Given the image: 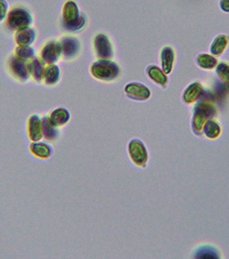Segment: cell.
<instances>
[{"label":"cell","mask_w":229,"mask_h":259,"mask_svg":"<svg viewBox=\"0 0 229 259\" xmlns=\"http://www.w3.org/2000/svg\"><path fill=\"white\" fill-rule=\"evenodd\" d=\"M217 108L210 100H203L198 101L194 107V112L191 119V129L194 134L203 135V129L206 122L216 117Z\"/></svg>","instance_id":"6da1fadb"},{"label":"cell","mask_w":229,"mask_h":259,"mask_svg":"<svg viewBox=\"0 0 229 259\" xmlns=\"http://www.w3.org/2000/svg\"><path fill=\"white\" fill-rule=\"evenodd\" d=\"M86 24V18L80 12L77 4L73 0L66 2L62 10V26L68 31L75 32L82 30Z\"/></svg>","instance_id":"7a4b0ae2"},{"label":"cell","mask_w":229,"mask_h":259,"mask_svg":"<svg viewBox=\"0 0 229 259\" xmlns=\"http://www.w3.org/2000/svg\"><path fill=\"white\" fill-rule=\"evenodd\" d=\"M120 68L116 62L110 60H99L91 65L92 76L102 81H113L120 75Z\"/></svg>","instance_id":"3957f363"},{"label":"cell","mask_w":229,"mask_h":259,"mask_svg":"<svg viewBox=\"0 0 229 259\" xmlns=\"http://www.w3.org/2000/svg\"><path fill=\"white\" fill-rule=\"evenodd\" d=\"M33 18L29 11L23 7H14L10 11L6 18V25L12 30H19L30 27Z\"/></svg>","instance_id":"277c9868"},{"label":"cell","mask_w":229,"mask_h":259,"mask_svg":"<svg viewBox=\"0 0 229 259\" xmlns=\"http://www.w3.org/2000/svg\"><path fill=\"white\" fill-rule=\"evenodd\" d=\"M128 150L130 159L136 166L146 167L148 162V152L143 142L138 139H132L129 144Z\"/></svg>","instance_id":"5b68a950"},{"label":"cell","mask_w":229,"mask_h":259,"mask_svg":"<svg viewBox=\"0 0 229 259\" xmlns=\"http://www.w3.org/2000/svg\"><path fill=\"white\" fill-rule=\"evenodd\" d=\"M8 68L12 76L20 81V82H26L30 78V70L28 65L24 61L18 58L16 56H11L8 61Z\"/></svg>","instance_id":"8992f818"},{"label":"cell","mask_w":229,"mask_h":259,"mask_svg":"<svg viewBox=\"0 0 229 259\" xmlns=\"http://www.w3.org/2000/svg\"><path fill=\"white\" fill-rule=\"evenodd\" d=\"M62 56V49L60 41H47L41 49V61L47 64H55Z\"/></svg>","instance_id":"52a82bcc"},{"label":"cell","mask_w":229,"mask_h":259,"mask_svg":"<svg viewBox=\"0 0 229 259\" xmlns=\"http://www.w3.org/2000/svg\"><path fill=\"white\" fill-rule=\"evenodd\" d=\"M96 56L100 60H109L113 56V47L107 35L98 34L93 41Z\"/></svg>","instance_id":"ba28073f"},{"label":"cell","mask_w":229,"mask_h":259,"mask_svg":"<svg viewBox=\"0 0 229 259\" xmlns=\"http://www.w3.org/2000/svg\"><path fill=\"white\" fill-rule=\"evenodd\" d=\"M127 97L137 101L147 100L151 97V92L146 85L138 82H131L125 87Z\"/></svg>","instance_id":"9c48e42d"},{"label":"cell","mask_w":229,"mask_h":259,"mask_svg":"<svg viewBox=\"0 0 229 259\" xmlns=\"http://www.w3.org/2000/svg\"><path fill=\"white\" fill-rule=\"evenodd\" d=\"M62 49V56L66 60L74 59L80 52V42L74 36H64L60 41Z\"/></svg>","instance_id":"30bf717a"},{"label":"cell","mask_w":229,"mask_h":259,"mask_svg":"<svg viewBox=\"0 0 229 259\" xmlns=\"http://www.w3.org/2000/svg\"><path fill=\"white\" fill-rule=\"evenodd\" d=\"M14 39L18 46H30L35 42L36 32L32 28L27 27L22 30H17Z\"/></svg>","instance_id":"8fae6325"},{"label":"cell","mask_w":229,"mask_h":259,"mask_svg":"<svg viewBox=\"0 0 229 259\" xmlns=\"http://www.w3.org/2000/svg\"><path fill=\"white\" fill-rule=\"evenodd\" d=\"M29 137L34 142L41 140L43 137V126H42V119L39 118L36 115H33L29 119L28 124Z\"/></svg>","instance_id":"7c38bea8"},{"label":"cell","mask_w":229,"mask_h":259,"mask_svg":"<svg viewBox=\"0 0 229 259\" xmlns=\"http://www.w3.org/2000/svg\"><path fill=\"white\" fill-rule=\"evenodd\" d=\"M203 88L199 82L191 83L183 94V101L186 105H191L197 102L203 95Z\"/></svg>","instance_id":"4fadbf2b"},{"label":"cell","mask_w":229,"mask_h":259,"mask_svg":"<svg viewBox=\"0 0 229 259\" xmlns=\"http://www.w3.org/2000/svg\"><path fill=\"white\" fill-rule=\"evenodd\" d=\"M162 69L165 74H170L174 69L175 52L170 47H164L161 51Z\"/></svg>","instance_id":"5bb4252c"},{"label":"cell","mask_w":229,"mask_h":259,"mask_svg":"<svg viewBox=\"0 0 229 259\" xmlns=\"http://www.w3.org/2000/svg\"><path fill=\"white\" fill-rule=\"evenodd\" d=\"M61 78V71L57 65L49 64L44 69L42 80L47 85H55Z\"/></svg>","instance_id":"9a60e30c"},{"label":"cell","mask_w":229,"mask_h":259,"mask_svg":"<svg viewBox=\"0 0 229 259\" xmlns=\"http://www.w3.org/2000/svg\"><path fill=\"white\" fill-rule=\"evenodd\" d=\"M194 257L195 258L217 259L220 258V252L217 250V248L205 244V245L200 246L195 250Z\"/></svg>","instance_id":"2e32d148"},{"label":"cell","mask_w":229,"mask_h":259,"mask_svg":"<svg viewBox=\"0 0 229 259\" xmlns=\"http://www.w3.org/2000/svg\"><path fill=\"white\" fill-rule=\"evenodd\" d=\"M221 133V128H220V124L217 121L214 120V118L209 119L206 122L203 129V135L205 136L207 139H217L220 136Z\"/></svg>","instance_id":"e0dca14e"},{"label":"cell","mask_w":229,"mask_h":259,"mask_svg":"<svg viewBox=\"0 0 229 259\" xmlns=\"http://www.w3.org/2000/svg\"><path fill=\"white\" fill-rule=\"evenodd\" d=\"M147 73L150 79L154 81L157 85L164 88L167 84V76L165 75L163 70L158 68L157 66H149L147 68Z\"/></svg>","instance_id":"ac0fdd59"},{"label":"cell","mask_w":229,"mask_h":259,"mask_svg":"<svg viewBox=\"0 0 229 259\" xmlns=\"http://www.w3.org/2000/svg\"><path fill=\"white\" fill-rule=\"evenodd\" d=\"M28 67L33 79L36 82H41L43 78V73H44V62L39 58H34L30 62V64L28 65Z\"/></svg>","instance_id":"d6986e66"},{"label":"cell","mask_w":229,"mask_h":259,"mask_svg":"<svg viewBox=\"0 0 229 259\" xmlns=\"http://www.w3.org/2000/svg\"><path fill=\"white\" fill-rule=\"evenodd\" d=\"M70 119V114L65 108L54 110L50 115L49 120L54 126L65 125Z\"/></svg>","instance_id":"ffe728a7"},{"label":"cell","mask_w":229,"mask_h":259,"mask_svg":"<svg viewBox=\"0 0 229 259\" xmlns=\"http://www.w3.org/2000/svg\"><path fill=\"white\" fill-rule=\"evenodd\" d=\"M30 150L34 155L41 158H48L52 154V149L44 143H33Z\"/></svg>","instance_id":"44dd1931"},{"label":"cell","mask_w":229,"mask_h":259,"mask_svg":"<svg viewBox=\"0 0 229 259\" xmlns=\"http://www.w3.org/2000/svg\"><path fill=\"white\" fill-rule=\"evenodd\" d=\"M197 62L200 68L206 70H212L217 65V60L214 56H209L207 54H203L197 56Z\"/></svg>","instance_id":"7402d4cb"},{"label":"cell","mask_w":229,"mask_h":259,"mask_svg":"<svg viewBox=\"0 0 229 259\" xmlns=\"http://www.w3.org/2000/svg\"><path fill=\"white\" fill-rule=\"evenodd\" d=\"M227 44H228V38L226 37V35H219L212 44L211 53L214 56H220L226 50Z\"/></svg>","instance_id":"603a6c76"},{"label":"cell","mask_w":229,"mask_h":259,"mask_svg":"<svg viewBox=\"0 0 229 259\" xmlns=\"http://www.w3.org/2000/svg\"><path fill=\"white\" fill-rule=\"evenodd\" d=\"M42 126H43V136L47 140H54L58 137V132L55 129V126L50 122L49 118H42Z\"/></svg>","instance_id":"cb8c5ba5"},{"label":"cell","mask_w":229,"mask_h":259,"mask_svg":"<svg viewBox=\"0 0 229 259\" xmlns=\"http://www.w3.org/2000/svg\"><path fill=\"white\" fill-rule=\"evenodd\" d=\"M15 56L22 60L26 62L28 60L34 59L35 56V50L30 46H18L16 48Z\"/></svg>","instance_id":"d4e9b609"},{"label":"cell","mask_w":229,"mask_h":259,"mask_svg":"<svg viewBox=\"0 0 229 259\" xmlns=\"http://www.w3.org/2000/svg\"><path fill=\"white\" fill-rule=\"evenodd\" d=\"M216 74L221 82L229 84V64L227 62H222L219 63L216 67Z\"/></svg>","instance_id":"484cf974"},{"label":"cell","mask_w":229,"mask_h":259,"mask_svg":"<svg viewBox=\"0 0 229 259\" xmlns=\"http://www.w3.org/2000/svg\"><path fill=\"white\" fill-rule=\"evenodd\" d=\"M8 3L6 0H0V23L3 22L8 15Z\"/></svg>","instance_id":"4316f807"},{"label":"cell","mask_w":229,"mask_h":259,"mask_svg":"<svg viewBox=\"0 0 229 259\" xmlns=\"http://www.w3.org/2000/svg\"><path fill=\"white\" fill-rule=\"evenodd\" d=\"M220 8L224 12H229V0H220Z\"/></svg>","instance_id":"83f0119b"},{"label":"cell","mask_w":229,"mask_h":259,"mask_svg":"<svg viewBox=\"0 0 229 259\" xmlns=\"http://www.w3.org/2000/svg\"><path fill=\"white\" fill-rule=\"evenodd\" d=\"M226 87H227V89H228V90H229V84H228V85H226Z\"/></svg>","instance_id":"f1b7e54d"}]
</instances>
